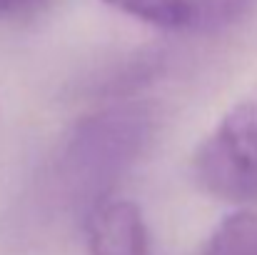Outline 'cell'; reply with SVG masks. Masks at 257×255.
I'll use <instances>...</instances> for the list:
<instances>
[{
	"label": "cell",
	"mask_w": 257,
	"mask_h": 255,
	"mask_svg": "<svg viewBox=\"0 0 257 255\" xmlns=\"http://www.w3.org/2000/svg\"><path fill=\"white\" fill-rule=\"evenodd\" d=\"M150 115L138 105L102 110L73 133L65 150L68 178L83 190H102L145 148Z\"/></svg>",
	"instance_id": "obj_1"
},
{
	"label": "cell",
	"mask_w": 257,
	"mask_h": 255,
	"mask_svg": "<svg viewBox=\"0 0 257 255\" xmlns=\"http://www.w3.org/2000/svg\"><path fill=\"white\" fill-rule=\"evenodd\" d=\"M195 178L215 198L257 200V90L235 103L195 153Z\"/></svg>",
	"instance_id": "obj_2"
},
{
	"label": "cell",
	"mask_w": 257,
	"mask_h": 255,
	"mask_svg": "<svg viewBox=\"0 0 257 255\" xmlns=\"http://www.w3.org/2000/svg\"><path fill=\"white\" fill-rule=\"evenodd\" d=\"M90 255H150V235L133 200L107 198L87 215Z\"/></svg>",
	"instance_id": "obj_3"
},
{
	"label": "cell",
	"mask_w": 257,
	"mask_h": 255,
	"mask_svg": "<svg viewBox=\"0 0 257 255\" xmlns=\"http://www.w3.org/2000/svg\"><path fill=\"white\" fill-rule=\"evenodd\" d=\"M185 28L195 33H222L245 23L257 10V0H185Z\"/></svg>",
	"instance_id": "obj_4"
},
{
	"label": "cell",
	"mask_w": 257,
	"mask_h": 255,
	"mask_svg": "<svg viewBox=\"0 0 257 255\" xmlns=\"http://www.w3.org/2000/svg\"><path fill=\"white\" fill-rule=\"evenodd\" d=\"M200 255H257V213L227 215Z\"/></svg>",
	"instance_id": "obj_5"
},
{
	"label": "cell",
	"mask_w": 257,
	"mask_h": 255,
	"mask_svg": "<svg viewBox=\"0 0 257 255\" xmlns=\"http://www.w3.org/2000/svg\"><path fill=\"white\" fill-rule=\"evenodd\" d=\"M105 3L138 20L160 28H185V18H187L185 0H105Z\"/></svg>",
	"instance_id": "obj_6"
},
{
	"label": "cell",
	"mask_w": 257,
	"mask_h": 255,
	"mask_svg": "<svg viewBox=\"0 0 257 255\" xmlns=\"http://www.w3.org/2000/svg\"><path fill=\"white\" fill-rule=\"evenodd\" d=\"M50 0H0V20H15L40 13Z\"/></svg>",
	"instance_id": "obj_7"
}]
</instances>
